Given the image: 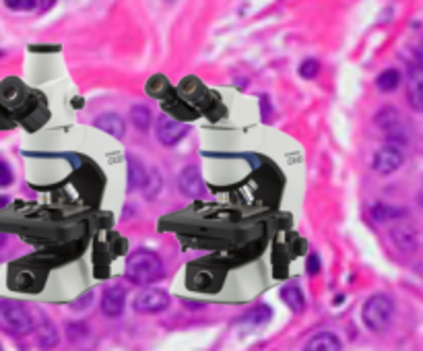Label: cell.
Returning <instances> with one entry per match:
<instances>
[{
	"instance_id": "obj_1",
	"label": "cell",
	"mask_w": 423,
	"mask_h": 351,
	"mask_svg": "<svg viewBox=\"0 0 423 351\" xmlns=\"http://www.w3.org/2000/svg\"><path fill=\"white\" fill-rule=\"evenodd\" d=\"M126 279L133 285L147 288L155 281H159L163 277V263L161 258L147 248H138L126 258V269H124Z\"/></svg>"
},
{
	"instance_id": "obj_2",
	"label": "cell",
	"mask_w": 423,
	"mask_h": 351,
	"mask_svg": "<svg viewBox=\"0 0 423 351\" xmlns=\"http://www.w3.org/2000/svg\"><path fill=\"white\" fill-rule=\"evenodd\" d=\"M0 331L13 337H25L36 331V320L29 308L15 300H0Z\"/></svg>"
},
{
	"instance_id": "obj_3",
	"label": "cell",
	"mask_w": 423,
	"mask_h": 351,
	"mask_svg": "<svg viewBox=\"0 0 423 351\" xmlns=\"http://www.w3.org/2000/svg\"><path fill=\"white\" fill-rule=\"evenodd\" d=\"M392 314H394L392 297L386 295V293H376L364 304L362 318H364V325L370 331L382 332L388 329V325L392 320Z\"/></svg>"
},
{
	"instance_id": "obj_4",
	"label": "cell",
	"mask_w": 423,
	"mask_h": 351,
	"mask_svg": "<svg viewBox=\"0 0 423 351\" xmlns=\"http://www.w3.org/2000/svg\"><path fill=\"white\" fill-rule=\"evenodd\" d=\"M128 188L143 190L145 196L155 195L159 190V178L153 170L145 168L135 156H128Z\"/></svg>"
},
{
	"instance_id": "obj_5",
	"label": "cell",
	"mask_w": 423,
	"mask_h": 351,
	"mask_svg": "<svg viewBox=\"0 0 423 351\" xmlns=\"http://www.w3.org/2000/svg\"><path fill=\"white\" fill-rule=\"evenodd\" d=\"M188 131H190L188 124L178 122V120L165 116V114H161V116L157 118V122H155V137H157V141L161 145H165V147L178 145L182 138L188 135Z\"/></svg>"
},
{
	"instance_id": "obj_6",
	"label": "cell",
	"mask_w": 423,
	"mask_h": 351,
	"mask_svg": "<svg viewBox=\"0 0 423 351\" xmlns=\"http://www.w3.org/2000/svg\"><path fill=\"white\" fill-rule=\"evenodd\" d=\"M170 306V295L163 290H143L136 293L133 308L138 314H157L168 310Z\"/></svg>"
},
{
	"instance_id": "obj_7",
	"label": "cell",
	"mask_w": 423,
	"mask_h": 351,
	"mask_svg": "<svg viewBox=\"0 0 423 351\" xmlns=\"http://www.w3.org/2000/svg\"><path fill=\"white\" fill-rule=\"evenodd\" d=\"M404 157L403 151L397 147V145H392V143H388L384 145L382 149H378L376 151V156H374V161H372V168L378 172V174H392V172H397L401 166H403Z\"/></svg>"
},
{
	"instance_id": "obj_8",
	"label": "cell",
	"mask_w": 423,
	"mask_h": 351,
	"mask_svg": "<svg viewBox=\"0 0 423 351\" xmlns=\"http://www.w3.org/2000/svg\"><path fill=\"white\" fill-rule=\"evenodd\" d=\"M376 124H378V128H380L390 141L404 143L403 124H401V116H399L397 108H392V106L382 108V110L376 114Z\"/></svg>"
},
{
	"instance_id": "obj_9",
	"label": "cell",
	"mask_w": 423,
	"mask_h": 351,
	"mask_svg": "<svg viewBox=\"0 0 423 351\" xmlns=\"http://www.w3.org/2000/svg\"><path fill=\"white\" fill-rule=\"evenodd\" d=\"M124 304H126V292L122 285H108L101 293V312L108 318H118L124 312Z\"/></svg>"
},
{
	"instance_id": "obj_10",
	"label": "cell",
	"mask_w": 423,
	"mask_h": 351,
	"mask_svg": "<svg viewBox=\"0 0 423 351\" xmlns=\"http://www.w3.org/2000/svg\"><path fill=\"white\" fill-rule=\"evenodd\" d=\"M407 99L413 110L423 112V66L415 64L409 68L407 77Z\"/></svg>"
},
{
	"instance_id": "obj_11",
	"label": "cell",
	"mask_w": 423,
	"mask_h": 351,
	"mask_svg": "<svg viewBox=\"0 0 423 351\" xmlns=\"http://www.w3.org/2000/svg\"><path fill=\"white\" fill-rule=\"evenodd\" d=\"M178 186H180V190L186 196L205 195V182H203L200 170L196 166H188V168H184L180 172V176H178Z\"/></svg>"
},
{
	"instance_id": "obj_12",
	"label": "cell",
	"mask_w": 423,
	"mask_h": 351,
	"mask_svg": "<svg viewBox=\"0 0 423 351\" xmlns=\"http://www.w3.org/2000/svg\"><path fill=\"white\" fill-rule=\"evenodd\" d=\"M93 124H96L97 128H101L103 133H108V135H112L116 138H122L126 135L124 118L120 116V114H114V112H106V114L97 116L93 120Z\"/></svg>"
},
{
	"instance_id": "obj_13",
	"label": "cell",
	"mask_w": 423,
	"mask_h": 351,
	"mask_svg": "<svg viewBox=\"0 0 423 351\" xmlns=\"http://www.w3.org/2000/svg\"><path fill=\"white\" fill-rule=\"evenodd\" d=\"M343 347L341 339L335 332H318L306 343V351H339Z\"/></svg>"
},
{
	"instance_id": "obj_14",
	"label": "cell",
	"mask_w": 423,
	"mask_h": 351,
	"mask_svg": "<svg viewBox=\"0 0 423 351\" xmlns=\"http://www.w3.org/2000/svg\"><path fill=\"white\" fill-rule=\"evenodd\" d=\"M281 300L291 308V312L302 314L306 308V297L297 283H287L281 288Z\"/></svg>"
},
{
	"instance_id": "obj_15",
	"label": "cell",
	"mask_w": 423,
	"mask_h": 351,
	"mask_svg": "<svg viewBox=\"0 0 423 351\" xmlns=\"http://www.w3.org/2000/svg\"><path fill=\"white\" fill-rule=\"evenodd\" d=\"M390 235H392L394 246H397L401 253H415V248H417V238L413 234V230H409V228H394Z\"/></svg>"
},
{
	"instance_id": "obj_16",
	"label": "cell",
	"mask_w": 423,
	"mask_h": 351,
	"mask_svg": "<svg viewBox=\"0 0 423 351\" xmlns=\"http://www.w3.org/2000/svg\"><path fill=\"white\" fill-rule=\"evenodd\" d=\"M401 85V71L399 68H384L378 78H376V87L382 91V93H390V91H397Z\"/></svg>"
},
{
	"instance_id": "obj_17",
	"label": "cell",
	"mask_w": 423,
	"mask_h": 351,
	"mask_svg": "<svg viewBox=\"0 0 423 351\" xmlns=\"http://www.w3.org/2000/svg\"><path fill=\"white\" fill-rule=\"evenodd\" d=\"M270 318H272V310H270L267 304H260V306L252 308L250 312L242 318V322L244 325H250V327H265V325H269Z\"/></svg>"
},
{
	"instance_id": "obj_18",
	"label": "cell",
	"mask_w": 423,
	"mask_h": 351,
	"mask_svg": "<svg viewBox=\"0 0 423 351\" xmlns=\"http://www.w3.org/2000/svg\"><path fill=\"white\" fill-rule=\"evenodd\" d=\"M131 122H133V126H135L136 131L147 133L151 128V110L147 106L136 103V106L131 108Z\"/></svg>"
},
{
	"instance_id": "obj_19",
	"label": "cell",
	"mask_w": 423,
	"mask_h": 351,
	"mask_svg": "<svg viewBox=\"0 0 423 351\" xmlns=\"http://www.w3.org/2000/svg\"><path fill=\"white\" fill-rule=\"evenodd\" d=\"M370 215H372V219L374 221H378V223H384L388 219H401V217H407V209H397V207H386V205H374L372 209H370Z\"/></svg>"
},
{
	"instance_id": "obj_20",
	"label": "cell",
	"mask_w": 423,
	"mask_h": 351,
	"mask_svg": "<svg viewBox=\"0 0 423 351\" xmlns=\"http://www.w3.org/2000/svg\"><path fill=\"white\" fill-rule=\"evenodd\" d=\"M38 343L39 347H44V350H50V347H54L58 343V332L50 320H44V322L39 325Z\"/></svg>"
},
{
	"instance_id": "obj_21",
	"label": "cell",
	"mask_w": 423,
	"mask_h": 351,
	"mask_svg": "<svg viewBox=\"0 0 423 351\" xmlns=\"http://www.w3.org/2000/svg\"><path fill=\"white\" fill-rule=\"evenodd\" d=\"M318 73H320V62L314 58L304 60L302 64H300V77L304 78H316L318 77Z\"/></svg>"
},
{
	"instance_id": "obj_22",
	"label": "cell",
	"mask_w": 423,
	"mask_h": 351,
	"mask_svg": "<svg viewBox=\"0 0 423 351\" xmlns=\"http://www.w3.org/2000/svg\"><path fill=\"white\" fill-rule=\"evenodd\" d=\"M15 182V174H13V168L0 159V188H6Z\"/></svg>"
},
{
	"instance_id": "obj_23",
	"label": "cell",
	"mask_w": 423,
	"mask_h": 351,
	"mask_svg": "<svg viewBox=\"0 0 423 351\" xmlns=\"http://www.w3.org/2000/svg\"><path fill=\"white\" fill-rule=\"evenodd\" d=\"M66 335H68V339H71V341H81V339L87 335V327H85V322H71V325L66 327Z\"/></svg>"
},
{
	"instance_id": "obj_24",
	"label": "cell",
	"mask_w": 423,
	"mask_h": 351,
	"mask_svg": "<svg viewBox=\"0 0 423 351\" xmlns=\"http://www.w3.org/2000/svg\"><path fill=\"white\" fill-rule=\"evenodd\" d=\"M4 6L11 9V11H34L38 6V2H34V0H6Z\"/></svg>"
},
{
	"instance_id": "obj_25",
	"label": "cell",
	"mask_w": 423,
	"mask_h": 351,
	"mask_svg": "<svg viewBox=\"0 0 423 351\" xmlns=\"http://www.w3.org/2000/svg\"><path fill=\"white\" fill-rule=\"evenodd\" d=\"M320 256L318 254H310L308 260H306V271H308L310 277H314V275L320 273Z\"/></svg>"
},
{
	"instance_id": "obj_26",
	"label": "cell",
	"mask_w": 423,
	"mask_h": 351,
	"mask_svg": "<svg viewBox=\"0 0 423 351\" xmlns=\"http://www.w3.org/2000/svg\"><path fill=\"white\" fill-rule=\"evenodd\" d=\"M93 300V292H85L83 297H78L77 302H73V310H85Z\"/></svg>"
},
{
	"instance_id": "obj_27",
	"label": "cell",
	"mask_w": 423,
	"mask_h": 351,
	"mask_svg": "<svg viewBox=\"0 0 423 351\" xmlns=\"http://www.w3.org/2000/svg\"><path fill=\"white\" fill-rule=\"evenodd\" d=\"M29 50H31V52H58L56 46H54V48H46V46H31Z\"/></svg>"
},
{
	"instance_id": "obj_28",
	"label": "cell",
	"mask_w": 423,
	"mask_h": 351,
	"mask_svg": "<svg viewBox=\"0 0 423 351\" xmlns=\"http://www.w3.org/2000/svg\"><path fill=\"white\" fill-rule=\"evenodd\" d=\"M6 205H9V198H6V196H0V209L6 207Z\"/></svg>"
},
{
	"instance_id": "obj_29",
	"label": "cell",
	"mask_w": 423,
	"mask_h": 351,
	"mask_svg": "<svg viewBox=\"0 0 423 351\" xmlns=\"http://www.w3.org/2000/svg\"><path fill=\"white\" fill-rule=\"evenodd\" d=\"M2 246H4V235L0 234V248H2Z\"/></svg>"
}]
</instances>
